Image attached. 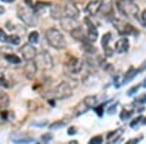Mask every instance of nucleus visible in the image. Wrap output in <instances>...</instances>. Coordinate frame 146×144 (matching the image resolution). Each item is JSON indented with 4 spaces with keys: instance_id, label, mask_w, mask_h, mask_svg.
I'll return each instance as SVG.
<instances>
[{
    "instance_id": "21",
    "label": "nucleus",
    "mask_w": 146,
    "mask_h": 144,
    "mask_svg": "<svg viewBox=\"0 0 146 144\" xmlns=\"http://www.w3.org/2000/svg\"><path fill=\"white\" fill-rule=\"evenodd\" d=\"M9 103H10L9 96L2 90V88H0V106L6 108L8 107Z\"/></svg>"
},
{
    "instance_id": "6",
    "label": "nucleus",
    "mask_w": 146,
    "mask_h": 144,
    "mask_svg": "<svg viewBox=\"0 0 146 144\" xmlns=\"http://www.w3.org/2000/svg\"><path fill=\"white\" fill-rule=\"evenodd\" d=\"M112 23L115 29L118 31L120 35H131L135 34V32H137L133 25H129V23H127L126 21L121 20V19H114L112 21Z\"/></svg>"
},
{
    "instance_id": "13",
    "label": "nucleus",
    "mask_w": 146,
    "mask_h": 144,
    "mask_svg": "<svg viewBox=\"0 0 146 144\" xmlns=\"http://www.w3.org/2000/svg\"><path fill=\"white\" fill-rule=\"evenodd\" d=\"M70 34H71L72 38H74L75 40H77V41L81 42V43H84V42H87V41H90V40L88 39V36L85 34L84 29L80 27V25H79V27H77L76 28H74V29L70 32Z\"/></svg>"
},
{
    "instance_id": "20",
    "label": "nucleus",
    "mask_w": 146,
    "mask_h": 144,
    "mask_svg": "<svg viewBox=\"0 0 146 144\" xmlns=\"http://www.w3.org/2000/svg\"><path fill=\"white\" fill-rule=\"evenodd\" d=\"M4 58L8 61V62L12 63V64H20L22 60L20 58V56H18L17 55L13 53H8V54H4Z\"/></svg>"
},
{
    "instance_id": "44",
    "label": "nucleus",
    "mask_w": 146,
    "mask_h": 144,
    "mask_svg": "<svg viewBox=\"0 0 146 144\" xmlns=\"http://www.w3.org/2000/svg\"><path fill=\"white\" fill-rule=\"evenodd\" d=\"M116 107H117V104H114V107H113V106H111V107H110L109 109H108V113H109V114H111V113H112V110H113V112H114L115 109H116ZM114 113H115V112H114Z\"/></svg>"
},
{
    "instance_id": "17",
    "label": "nucleus",
    "mask_w": 146,
    "mask_h": 144,
    "mask_svg": "<svg viewBox=\"0 0 146 144\" xmlns=\"http://www.w3.org/2000/svg\"><path fill=\"white\" fill-rule=\"evenodd\" d=\"M5 71H6V68L0 66V88L2 89H8L11 86L10 81L6 77Z\"/></svg>"
},
{
    "instance_id": "5",
    "label": "nucleus",
    "mask_w": 146,
    "mask_h": 144,
    "mask_svg": "<svg viewBox=\"0 0 146 144\" xmlns=\"http://www.w3.org/2000/svg\"><path fill=\"white\" fill-rule=\"evenodd\" d=\"M35 62H36L38 68L42 70H50L54 66L53 58L50 55V53L46 50H42L41 52L37 53Z\"/></svg>"
},
{
    "instance_id": "15",
    "label": "nucleus",
    "mask_w": 146,
    "mask_h": 144,
    "mask_svg": "<svg viewBox=\"0 0 146 144\" xmlns=\"http://www.w3.org/2000/svg\"><path fill=\"white\" fill-rule=\"evenodd\" d=\"M101 8V2L100 0H94L90 2L86 7V12L91 16H95L100 11Z\"/></svg>"
},
{
    "instance_id": "42",
    "label": "nucleus",
    "mask_w": 146,
    "mask_h": 144,
    "mask_svg": "<svg viewBox=\"0 0 146 144\" xmlns=\"http://www.w3.org/2000/svg\"><path fill=\"white\" fill-rule=\"evenodd\" d=\"M142 139V136H139L138 138H133V139H131V140H129L128 141V143H137V142H139V141Z\"/></svg>"
},
{
    "instance_id": "41",
    "label": "nucleus",
    "mask_w": 146,
    "mask_h": 144,
    "mask_svg": "<svg viewBox=\"0 0 146 144\" xmlns=\"http://www.w3.org/2000/svg\"><path fill=\"white\" fill-rule=\"evenodd\" d=\"M32 126H35V127H42L44 126L47 125V121H44V122H33L32 123Z\"/></svg>"
},
{
    "instance_id": "25",
    "label": "nucleus",
    "mask_w": 146,
    "mask_h": 144,
    "mask_svg": "<svg viewBox=\"0 0 146 144\" xmlns=\"http://www.w3.org/2000/svg\"><path fill=\"white\" fill-rule=\"evenodd\" d=\"M6 43L14 45V46H17L21 43V37L20 35H18L17 33H14V34H10L8 35L7 37V42Z\"/></svg>"
},
{
    "instance_id": "3",
    "label": "nucleus",
    "mask_w": 146,
    "mask_h": 144,
    "mask_svg": "<svg viewBox=\"0 0 146 144\" xmlns=\"http://www.w3.org/2000/svg\"><path fill=\"white\" fill-rule=\"evenodd\" d=\"M17 15L20 20L28 27H35L38 25V19L32 7L28 5L20 6L18 8Z\"/></svg>"
},
{
    "instance_id": "7",
    "label": "nucleus",
    "mask_w": 146,
    "mask_h": 144,
    "mask_svg": "<svg viewBox=\"0 0 146 144\" xmlns=\"http://www.w3.org/2000/svg\"><path fill=\"white\" fill-rule=\"evenodd\" d=\"M83 69V61L80 58L71 56L64 63V70L68 74H78Z\"/></svg>"
},
{
    "instance_id": "45",
    "label": "nucleus",
    "mask_w": 146,
    "mask_h": 144,
    "mask_svg": "<svg viewBox=\"0 0 146 144\" xmlns=\"http://www.w3.org/2000/svg\"><path fill=\"white\" fill-rule=\"evenodd\" d=\"M5 11H6V9L2 5H0V15H3V14L5 13Z\"/></svg>"
},
{
    "instance_id": "34",
    "label": "nucleus",
    "mask_w": 146,
    "mask_h": 144,
    "mask_svg": "<svg viewBox=\"0 0 146 144\" xmlns=\"http://www.w3.org/2000/svg\"><path fill=\"white\" fill-rule=\"evenodd\" d=\"M7 37H8V34H7L3 29L0 28V42H2V43H6Z\"/></svg>"
},
{
    "instance_id": "29",
    "label": "nucleus",
    "mask_w": 146,
    "mask_h": 144,
    "mask_svg": "<svg viewBox=\"0 0 146 144\" xmlns=\"http://www.w3.org/2000/svg\"><path fill=\"white\" fill-rule=\"evenodd\" d=\"M39 40V33L38 31H31L28 34V42L31 44L38 43Z\"/></svg>"
},
{
    "instance_id": "11",
    "label": "nucleus",
    "mask_w": 146,
    "mask_h": 144,
    "mask_svg": "<svg viewBox=\"0 0 146 144\" xmlns=\"http://www.w3.org/2000/svg\"><path fill=\"white\" fill-rule=\"evenodd\" d=\"M37 68H38V66H37L34 60L27 61V63L23 66V74H25V78L28 80H33V78L36 75Z\"/></svg>"
},
{
    "instance_id": "26",
    "label": "nucleus",
    "mask_w": 146,
    "mask_h": 144,
    "mask_svg": "<svg viewBox=\"0 0 146 144\" xmlns=\"http://www.w3.org/2000/svg\"><path fill=\"white\" fill-rule=\"evenodd\" d=\"M123 131H124V129H116V131H112V133H110L109 134H108L107 139L108 140H111L112 142H116L117 139H118L120 136H121V134L123 133Z\"/></svg>"
},
{
    "instance_id": "1",
    "label": "nucleus",
    "mask_w": 146,
    "mask_h": 144,
    "mask_svg": "<svg viewBox=\"0 0 146 144\" xmlns=\"http://www.w3.org/2000/svg\"><path fill=\"white\" fill-rule=\"evenodd\" d=\"M73 94V88L68 82L62 81L58 85L51 90L50 92L46 93L44 96L50 98L51 100H65L70 98Z\"/></svg>"
},
{
    "instance_id": "38",
    "label": "nucleus",
    "mask_w": 146,
    "mask_h": 144,
    "mask_svg": "<svg viewBox=\"0 0 146 144\" xmlns=\"http://www.w3.org/2000/svg\"><path fill=\"white\" fill-rule=\"evenodd\" d=\"M142 119H143V117H142V116H139V117L135 118V119H133V121L131 122V125H129V126H131V127H135L136 126V125H137L138 123H139Z\"/></svg>"
},
{
    "instance_id": "14",
    "label": "nucleus",
    "mask_w": 146,
    "mask_h": 144,
    "mask_svg": "<svg viewBox=\"0 0 146 144\" xmlns=\"http://www.w3.org/2000/svg\"><path fill=\"white\" fill-rule=\"evenodd\" d=\"M129 43L127 38H121L115 43V51L119 54H125L129 51Z\"/></svg>"
},
{
    "instance_id": "27",
    "label": "nucleus",
    "mask_w": 146,
    "mask_h": 144,
    "mask_svg": "<svg viewBox=\"0 0 146 144\" xmlns=\"http://www.w3.org/2000/svg\"><path fill=\"white\" fill-rule=\"evenodd\" d=\"M83 101L88 105V107L90 108V109L95 107L96 105V103H98V100H96V98L95 96H87L83 100Z\"/></svg>"
},
{
    "instance_id": "12",
    "label": "nucleus",
    "mask_w": 146,
    "mask_h": 144,
    "mask_svg": "<svg viewBox=\"0 0 146 144\" xmlns=\"http://www.w3.org/2000/svg\"><path fill=\"white\" fill-rule=\"evenodd\" d=\"M60 27L63 30L67 32H71L74 28H76L77 27H79V23H77L76 19H72L69 17H63L60 20Z\"/></svg>"
},
{
    "instance_id": "39",
    "label": "nucleus",
    "mask_w": 146,
    "mask_h": 144,
    "mask_svg": "<svg viewBox=\"0 0 146 144\" xmlns=\"http://www.w3.org/2000/svg\"><path fill=\"white\" fill-rule=\"evenodd\" d=\"M141 23L146 27V9L143 10L142 13H141Z\"/></svg>"
},
{
    "instance_id": "36",
    "label": "nucleus",
    "mask_w": 146,
    "mask_h": 144,
    "mask_svg": "<svg viewBox=\"0 0 146 144\" xmlns=\"http://www.w3.org/2000/svg\"><path fill=\"white\" fill-rule=\"evenodd\" d=\"M95 111H96V115H98V116H102L103 115V112H104V108H103V105L101 104V105H98V107H96L95 108Z\"/></svg>"
},
{
    "instance_id": "8",
    "label": "nucleus",
    "mask_w": 146,
    "mask_h": 144,
    "mask_svg": "<svg viewBox=\"0 0 146 144\" xmlns=\"http://www.w3.org/2000/svg\"><path fill=\"white\" fill-rule=\"evenodd\" d=\"M19 51H20L22 58L25 61L33 60H35V58H36V56H37L36 48H35L34 46H32L31 43H27V44L23 45L22 48Z\"/></svg>"
},
{
    "instance_id": "24",
    "label": "nucleus",
    "mask_w": 146,
    "mask_h": 144,
    "mask_svg": "<svg viewBox=\"0 0 146 144\" xmlns=\"http://www.w3.org/2000/svg\"><path fill=\"white\" fill-rule=\"evenodd\" d=\"M82 47H83L84 51L86 52V53L90 54V55H93V54L96 53V48L92 44L91 41H87V42L82 43Z\"/></svg>"
},
{
    "instance_id": "37",
    "label": "nucleus",
    "mask_w": 146,
    "mask_h": 144,
    "mask_svg": "<svg viewBox=\"0 0 146 144\" xmlns=\"http://www.w3.org/2000/svg\"><path fill=\"white\" fill-rule=\"evenodd\" d=\"M139 87H140V85H137V86H135V87H133V88H131L128 91V96H133V94H135L136 92L138 91V89H139Z\"/></svg>"
},
{
    "instance_id": "40",
    "label": "nucleus",
    "mask_w": 146,
    "mask_h": 144,
    "mask_svg": "<svg viewBox=\"0 0 146 144\" xmlns=\"http://www.w3.org/2000/svg\"><path fill=\"white\" fill-rule=\"evenodd\" d=\"M77 133V129H76V127H68V129H67V133L69 134V135H74L75 133Z\"/></svg>"
},
{
    "instance_id": "23",
    "label": "nucleus",
    "mask_w": 146,
    "mask_h": 144,
    "mask_svg": "<svg viewBox=\"0 0 146 144\" xmlns=\"http://www.w3.org/2000/svg\"><path fill=\"white\" fill-rule=\"evenodd\" d=\"M138 72H139V71H138V69H135V68H133V67H131V68H129V70L126 73V75H125L123 84L128 83V82L131 81V79H133V78L135 77V75L137 74Z\"/></svg>"
},
{
    "instance_id": "48",
    "label": "nucleus",
    "mask_w": 146,
    "mask_h": 144,
    "mask_svg": "<svg viewBox=\"0 0 146 144\" xmlns=\"http://www.w3.org/2000/svg\"><path fill=\"white\" fill-rule=\"evenodd\" d=\"M69 143H70V144H73V143H78V141H76V140H75V141H69Z\"/></svg>"
},
{
    "instance_id": "35",
    "label": "nucleus",
    "mask_w": 146,
    "mask_h": 144,
    "mask_svg": "<svg viewBox=\"0 0 146 144\" xmlns=\"http://www.w3.org/2000/svg\"><path fill=\"white\" fill-rule=\"evenodd\" d=\"M42 140H43V142H49V141H51L52 139H53V134L52 133H45L43 134V135L41 136Z\"/></svg>"
},
{
    "instance_id": "49",
    "label": "nucleus",
    "mask_w": 146,
    "mask_h": 144,
    "mask_svg": "<svg viewBox=\"0 0 146 144\" xmlns=\"http://www.w3.org/2000/svg\"><path fill=\"white\" fill-rule=\"evenodd\" d=\"M0 107H1V106H0Z\"/></svg>"
},
{
    "instance_id": "31",
    "label": "nucleus",
    "mask_w": 146,
    "mask_h": 144,
    "mask_svg": "<svg viewBox=\"0 0 146 144\" xmlns=\"http://www.w3.org/2000/svg\"><path fill=\"white\" fill-rule=\"evenodd\" d=\"M135 102L137 103V104H144V103L146 102V94H143L138 96L137 98L135 100Z\"/></svg>"
},
{
    "instance_id": "19",
    "label": "nucleus",
    "mask_w": 146,
    "mask_h": 144,
    "mask_svg": "<svg viewBox=\"0 0 146 144\" xmlns=\"http://www.w3.org/2000/svg\"><path fill=\"white\" fill-rule=\"evenodd\" d=\"M89 109H90V108L88 107V105H87L86 103L82 100L81 102H80L79 104L75 107L74 111H73V114H74L75 117H79V116H81V115L85 114V113H86Z\"/></svg>"
},
{
    "instance_id": "10",
    "label": "nucleus",
    "mask_w": 146,
    "mask_h": 144,
    "mask_svg": "<svg viewBox=\"0 0 146 144\" xmlns=\"http://www.w3.org/2000/svg\"><path fill=\"white\" fill-rule=\"evenodd\" d=\"M84 23H85V25H87V31H88L87 36H88V39L90 40L92 43L96 42L98 37V29H96V25H94L93 22H92L88 17L85 18Z\"/></svg>"
},
{
    "instance_id": "46",
    "label": "nucleus",
    "mask_w": 146,
    "mask_h": 144,
    "mask_svg": "<svg viewBox=\"0 0 146 144\" xmlns=\"http://www.w3.org/2000/svg\"><path fill=\"white\" fill-rule=\"evenodd\" d=\"M1 1L5 2V3H12V2H14L15 0H1Z\"/></svg>"
},
{
    "instance_id": "18",
    "label": "nucleus",
    "mask_w": 146,
    "mask_h": 144,
    "mask_svg": "<svg viewBox=\"0 0 146 144\" xmlns=\"http://www.w3.org/2000/svg\"><path fill=\"white\" fill-rule=\"evenodd\" d=\"M101 8L100 11L103 12L105 15H109L113 11V0H100Z\"/></svg>"
},
{
    "instance_id": "9",
    "label": "nucleus",
    "mask_w": 146,
    "mask_h": 144,
    "mask_svg": "<svg viewBox=\"0 0 146 144\" xmlns=\"http://www.w3.org/2000/svg\"><path fill=\"white\" fill-rule=\"evenodd\" d=\"M63 9V17H69L72 19H78L80 12L79 9L77 8V6L75 5V3L71 0H66V2L64 3V5L62 7Z\"/></svg>"
},
{
    "instance_id": "4",
    "label": "nucleus",
    "mask_w": 146,
    "mask_h": 144,
    "mask_svg": "<svg viewBox=\"0 0 146 144\" xmlns=\"http://www.w3.org/2000/svg\"><path fill=\"white\" fill-rule=\"evenodd\" d=\"M116 7L124 17L137 19L139 9L133 0H116Z\"/></svg>"
},
{
    "instance_id": "43",
    "label": "nucleus",
    "mask_w": 146,
    "mask_h": 144,
    "mask_svg": "<svg viewBox=\"0 0 146 144\" xmlns=\"http://www.w3.org/2000/svg\"><path fill=\"white\" fill-rule=\"evenodd\" d=\"M144 69H146V60L142 63V64H141V66L138 68V71L141 72V71H143Z\"/></svg>"
},
{
    "instance_id": "2",
    "label": "nucleus",
    "mask_w": 146,
    "mask_h": 144,
    "mask_svg": "<svg viewBox=\"0 0 146 144\" xmlns=\"http://www.w3.org/2000/svg\"><path fill=\"white\" fill-rule=\"evenodd\" d=\"M46 40L52 48L56 50H62L66 47V41L62 32L56 28H49L45 33Z\"/></svg>"
},
{
    "instance_id": "33",
    "label": "nucleus",
    "mask_w": 146,
    "mask_h": 144,
    "mask_svg": "<svg viewBox=\"0 0 146 144\" xmlns=\"http://www.w3.org/2000/svg\"><path fill=\"white\" fill-rule=\"evenodd\" d=\"M102 142H103V138L101 137L100 135L94 136V137L90 140L91 144H100V143H102Z\"/></svg>"
},
{
    "instance_id": "32",
    "label": "nucleus",
    "mask_w": 146,
    "mask_h": 144,
    "mask_svg": "<svg viewBox=\"0 0 146 144\" xmlns=\"http://www.w3.org/2000/svg\"><path fill=\"white\" fill-rule=\"evenodd\" d=\"M10 118V113L8 111H1L0 112V120H2L3 122H6Z\"/></svg>"
},
{
    "instance_id": "16",
    "label": "nucleus",
    "mask_w": 146,
    "mask_h": 144,
    "mask_svg": "<svg viewBox=\"0 0 146 144\" xmlns=\"http://www.w3.org/2000/svg\"><path fill=\"white\" fill-rule=\"evenodd\" d=\"M50 16L54 19V20H60L62 18H63V9H62V7L58 5V4L51 5Z\"/></svg>"
},
{
    "instance_id": "30",
    "label": "nucleus",
    "mask_w": 146,
    "mask_h": 144,
    "mask_svg": "<svg viewBox=\"0 0 146 144\" xmlns=\"http://www.w3.org/2000/svg\"><path fill=\"white\" fill-rule=\"evenodd\" d=\"M133 115V111H127V110H123L121 112V114H120V118H121L122 120H128L129 117Z\"/></svg>"
},
{
    "instance_id": "28",
    "label": "nucleus",
    "mask_w": 146,
    "mask_h": 144,
    "mask_svg": "<svg viewBox=\"0 0 146 144\" xmlns=\"http://www.w3.org/2000/svg\"><path fill=\"white\" fill-rule=\"evenodd\" d=\"M111 38H112V35L110 32H107V33H105L103 35L102 38H101V45H102L103 49L109 47V42H110V40H111Z\"/></svg>"
},
{
    "instance_id": "22",
    "label": "nucleus",
    "mask_w": 146,
    "mask_h": 144,
    "mask_svg": "<svg viewBox=\"0 0 146 144\" xmlns=\"http://www.w3.org/2000/svg\"><path fill=\"white\" fill-rule=\"evenodd\" d=\"M70 122L69 119H62L58 120V121H56L54 123H52L50 125V129H62L64 126H66L68 123Z\"/></svg>"
},
{
    "instance_id": "47",
    "label": "nucleus",
    "mask_w": 146,
    "mask_h": 144,
    "mask_svg": "<svg viewBox=\"0 0 146 144\" xmlns=\"http://www.w3.org/2000/svg\"><path fill=\"white\" fill-rule=\"evenodd\" d=\"M142 86L144 87V88H146V79L144 80V81H143V84H142Z\"/></svg>"
}]
</instances>
